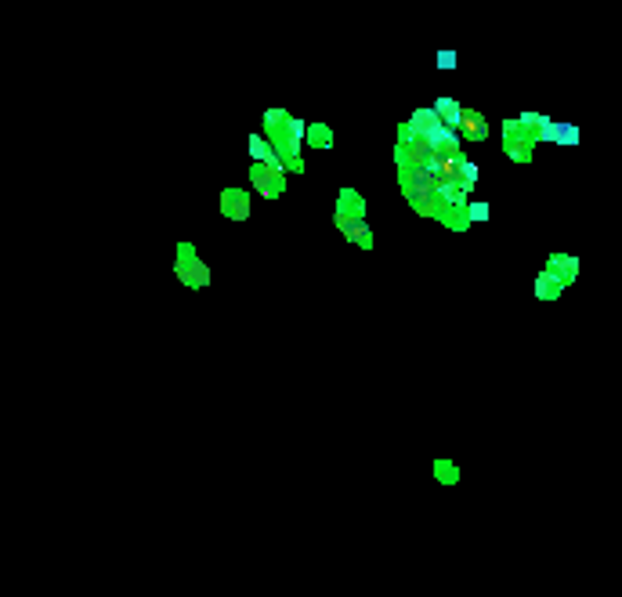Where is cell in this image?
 Wrapping results in <instances>:
<instances>
[{"label":"cell","mask_w":622,"mask_h":597,"mask_svg":"<svg viewBox=\"0 0 622 597\" xmlns=\"http://www.w3.org/2000/svg\"><path fill=\"white\" fill-rule=\"evenodd\" d=\"M535 145H539V131H532L521 120H503V149L514 163H532Z\"/></svg>","instance_id":"cell-1"},{"label":"cell","mask_w":622,"mask_h":597,"mask_svg":"<svg viewBox=\"0 0 622 597\" xmlns=\"http://www.w3.org/2000/svg\"><path fill=\"white\" fill-rule=\"evenodd\" d=\"M466 207H471V203H466ZM466 207H442V214H438L434 221H442L449 232H466V229H471V210H466Z\"/></svg>","instance_id":"cell-10"},{"label":"cell","mask_w":622,"mask_h":597,"mask_svg":"<svg viewBox=\"0 0 622 597\" xmlns=\"http://www.w3.org/2000/svg\"><path fill=\"white\" fill-rule=\"evenodd\" d=\"M561 293H564V282L550 272V268H543V272L535 275V297H539V301H557Z\"/></svg>","instance_id":"cell-11"},{"label":"cell","mask_w":622,"mask_h":597,"mask_svg":"<svg viewBox=\"0 0 622 597\" xmlns=\"http://www.w3.org/2000/svg\"><path fill=\"white\" fill-rule=\"evenodd\" d=\"M250 185L257 189L264 199H279L282 192H286V181H282V170H275V167H268V163H253L250 167Z\"/></svg>","instance_id":"cell-2"},{"label":"cell","mask_w":622,"mask_h":597,"mask_svg":"<svg viewBox=\"0 0 622 597\" xmlns=\"http://www.w3.org/2000/svg\"><path fill=\"white\" fill-rule=\"evenodd\" d=\"M460 185H463L466 192H474V185H478V163L463 160V167H460Z\"/></svg>","instance_id":"cell-16"},{"label":"cell","mask_w":622,"mask_h":597,"mask_svg":"<svg viewBox=\"0 0 622 597\" xmlns=\"http://www.w3.org/2000/svg\"><path fill=\"white\" fill-rule=\"evenodd\" d=\"M336 218H365V199L355 189L336 192Z\"/></svg>","instance_id":"cell-8"},{"label":"cell","mask_w":622,"mask_h":597,"mask_svg":"<svg viewBox=\"0 0 622 597\" xmlns=\"http://www.w3.org/2000/svg\"><path fill=\"white\" fill-rule=\"evenodd\" d=\"M174 272H178V279L185 282L189 290H203L206 282H210V268L200 261V258H189V261H178L174 264Z\"/></svg>","instance_id":"cell-4"},{"label":"cell","mask_w":622,"mask_h":597,"mask_svg":"<svg viewBox=\"0 0 622 597\" xmlns=\"http://www.w3.org/2000/svg\"><path fill=\"white\" fill-rule=\"evenodd\" d=\"M221 214L228 221H246L250 218V192L243 189H224L221 192Z\"/></svg>","instance_id":"cell-3"},{"label":"cell","mask_w":622,"mask_h":597,"mask_svg":"<svg viewBox=\"0 0 622 597\" xmlns=\"http://www.w3.org/2000/svg\"><path fill=\"white\" fill-rule=\"evenodd\" d=\"M466 210H471V221H485L492 207H489V203H471V207H466Z\"/></svg>","instance_id":"cell-19"},{"label":"cell","mask_w":622,"mask_h":597,"mask_svg":"<svg viewBox=\"0 0 622 597\" xmlns=\"http://www.w3.org/2000/svg\"><path fill=\"white\" fill-rule=\"evenodd\" d=\"M250 156H253V160H268V156H272V141H264L261 134H253L250 138Z\"/></svg>","instance_id":"cell-17"},{"label":"cell","mask_w":622,"mask_h":597,"mask_svg":"<svg viewBox=\"0 0 622 597\" xmlns=\"http://www.w3.org/2000/svg\"><path fill=\"white\" fill-rule=\"evenodd\" d=\"M460 134H463V138H471V141H485V138H489V123H485V116H482V112H474V109H463Z\"/></svg>","instance_id":"cell-9"},{"label":"cell","mask_w":622,"mask_h":597,"mask_svg":"<svg viewBox=\"0 0 622 597\" xmlns=\"http://www.w3.org/2000/svg\"><path fill=\"white\" fill-rule=\"evenodd\" d=\"M286 123H290V112H286V109H268V112H264V131H268V138L282 134V131H286Z\"/></svg>","instance_id":"cell-14"},{"label":"cell","mask_w":622,"mask_h":597,"mask_svg":"<svg viewBox=\"0 0 622 597\" xmlns=\"http://www.w3.org/2000/svg\"><path fill=\"white\" fill-rule=\"evenodd\" d=\"M539 138H543V141H557V145H579V127H575V123H554V120H546Z\"/></svg>","instance_id":"cell-7"},{"label":"cell","mask_w":622,"mask_h":597,"mask_svg":"<svg viewBox=\"0 0 622 597\" xmlns=\"http://www.w3.org/2000/svg\"><path fill=\"white\" fill-rule=\"evenodd\" d=\"M456 62H460V59H456V51H438V59H434V65H438V69H456Z\"/></svg>","instance_id":"cell-18"},{"label":"cell","mask_w":622,"mask_h":597,"mask_svg":"<svg viewBox=\"0 0 622 597\" xmlns=\"http://www.w3.org/2000/svg\"><path fill=\"white\" fill-rule=\"evenodd\" d=\"M434 109H438V116H442V123H449V127H456L460 131V120H463V105L456 102V98H438L434 102Z\"/></svg>","instance_id":"cell-12"},{"label":"cell","mask_w":622,"mask_h":597,"mask_svg":"<svg viewBox=\"0 0 622 597\" xmlns=\"http://www.w3.org/2000/svg\"><path fill=\"white\" fill-rule=\"evenodd\" d=\"M546 268L554 272L564 286H572V282L579 279V261L572 258V253H550V261H546Z\"/></svg>","instance_id":"cell-6"},{"label":"cell","mask_w":622,"mask_h":597,"mask_svg":"<svg viewBox=\"0 0 622 597\" xmlns=\"http://www.w3.org/2000/svg\"><path fill=\"white\" fill-rule=\"evenodd\" d=\"M336 229H341L351 243H358L362 250L373 247V232H369V224H365V218H336Z\"/></svg>","instance_id":"cell-5"},{"label":"cell","mask_w":622,"mask_h":597,"mask_svg":"<svg viewBox=\"0 0 622 597\" xmlns=\"http://www.w3.org/2000/svg\"><path fill=\"white\" fill-rule=\"evenodd\" d=\"M304 141H308L311 149L326 152V149L333 145V131H330L326 123H311V127H308V134H304Z\"/></svg>","instance_id":"cell-13"},{"label":"cell","mask_w":622,"mask_h":597,"mask_svg":"<svg viewBox=\"0 0 622 597\" xmlns=\"http://www.w3.org/2000/svg\"><path fill=\"white\" fill-rule=\"evenodd\" d=\"M434 478L442 481V485H456V481H460V471H456V463L438 460V463H434Z\"/></svg>","instance_id":"cell-15"}]
</instances>
